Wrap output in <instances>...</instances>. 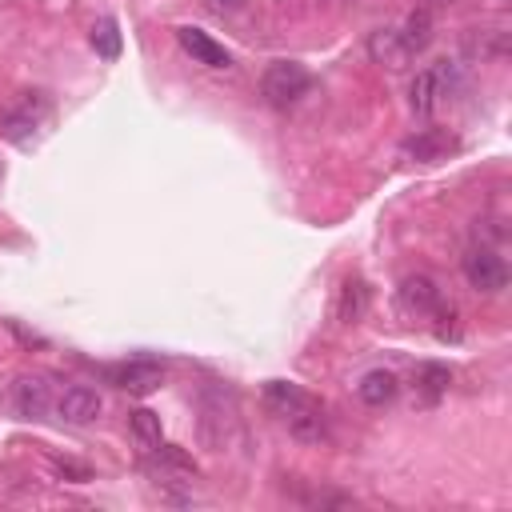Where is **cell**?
<instances>
[{"mask_svg":"<svg viewBox=\"0 0 512 512\" xmlns=\"http://www.w3.org/2000/svg\"><path fill=\"white\" fill-rule=\"evenodd\" d=\"M56 468H60L64 476H76V480H88V468H80V464H72V460H56Z\"/></svg>","mask_w":512,"mask_h":512,"instance_id":"cell-22","label":"cell"},{"mask_svg":"<svg viewBox=\"0 0 512 512\" xmlns=\"http://www.w3.org/2000/svg\"><path fill=\"white\" fill-rule=\"evenodd\" d=\"M364 312H368V284L360 276H348L340 284V296H336V320L356 324V320H364Z\"/></svg>","mask_w":512,"mask_h":512,"instance_id":"cell-12","label":"cell"},{"mask_svg":"<svg viewBox=\"0 0 512 512\" xmlns=\"http://www.w3.org/2000/svg\"><path fill=\"white\" fill-rule=\"evenodd\" d=\"M92 48H96V56H104V60H116V56H120V28H116L112 16L96 20V28H92Z\"/></svg>","mask_w":512,"mask_h":512,"instance_id":"cell-20","label":"cell"},{"mask_svg":"<svg viewBox=\"0 0 512 512\" xmlns=\"http://www.w3.org/2000/svg\"><path fill=\"white\" fill-rule=\"evenodd\" d=\"M264 400H268L280 416H288V412L312 404V396H308L300 384H292V380H268V384H264Z\"/></svg>","mask_w":512,"mask_h":512,"instance_id":"cell-16","label":"cell"},{"mask_svg":"<svg viewBox=\"0 0 512 512\" xmlns=\"http://www.w3.org/2000/svg\"><path fill=\"white\" fill-rule=\"evenodd\" d=\"M176 40H180V48H184L196 64H204V68H228V64H232V52H228L220 40H212L204 28L184 24V28H176Z\"/></svg>","mask_w":512,"mask_h":512,"instance_id":"cell-6","label":"cell"},{"mask_svg":"<svg viewBox=\"0 0 512 512\" xmlns=\"http://www.w3.org/2000/svg\"><path fill=\"white\" fill-rule=\"evenodd\" d=\"M400 32V40H404V48L416 56V52H424L428 44H432V16L424 12V8H416V12H408V20H404V28H396Z\"/></svg>","mask_w":512,"mask_h":512,"instance_id":"cell-17","label":"cell"},{"mask_svg":"<svg viewBox=\"0 0 512 512\" xmlns=\"http://www.w3.org/2000/svg\"><path fill=\"white\" fill-rule=\"evenodd\" d=\"M448 384H452V372H448L444 364L424 360V364L416 368V392H420L424 404H436V400L448 392Z\"/></svg>","mask_w":512,"mask_h":512,"instance_id":"cell-15","label":"cell"},{"mask_svg":"<svg viewBox=\"0 0 512 512\" xmlns=\"http://www.w3.org/2000/svg\"><path fill=\"white\" fill-rule=\"evenodd\" d=\"M440 92H444V76H440V64H432V68H420V72L412 76V84H408V108H412V116H416V120H428V116L436 112V100H440Z\"/></svg>","mask_w":512,"mask_h":512,"instance_id":"cell-7","label":"cell"},{"mask_svg":"<svg viewBox=\"0 0 512 512\" xmlns=\"http://www.w3.org/2000/svg\"><path fill=\"white\" fill-rule=\"evenodd\" d=\"M104 376H108V384H116V388H124L132 396H148V392H156L164 384V364H156V360H128V364L104 368Z\"/></svg>","mask_w":512,"mask_h":512,"instance_id":"cell-4","label":"cell"},{"mask_svg":"<svg viewBox=\"0 0 512 512\" xmlns=\"http://www.w3.org/2000/svg\"><path fill=\"white\" fill-rule=\"evenodd\" d=\"M312 88V72L300 60H272L260 76V96L272 108H292L300 96H308Z\"/></svg>","mask_w":512,"mask_h":512,"instance_id":"cell-1","label":"cell"},{"mask_svg":"<svg viewBox=\"0 0 512 512\" xmlns=\"http://www.w3.org/2000/svg\"><path fill=\"white\" fill-rule=\"evenodd\" d=\"M12 400H16V412H20V416H28V420L44 416V412L52 408V392H48V380H40V376H24V380H16V392H12Z\"/></svg>","mask_w":512,"mask_h":512,"instance_id":"cell-10","label":"cell"},{"mask_svg":"<svg viewBox=\"0 0 512 512\" xmlns=\"http://www.w3.org/2000/svg\"><path fill=\"white\" fill-rule=\"evenodd\" d=\"M368 56H372V64H380V68H388V72H400V68L412 64V52L404 48V40H400L396 28H376V32H368Z\"/></svg>","mask_w":512,"mask_h":512,"instance_id":"cell-9","label":"cell"},{"mask_svg":"<svg viewBox=\"0 0 512 512\" xmlns=\"http://www.w3.org/2000/svg\"><path fill=\"white\" fill-rule=\"evenodd\" d=\"M396 304H400V312L408 320H428L444 304V296H440V288H436L432 276L416 272V276H404V284L396 288Z\"/></svg>","mask_w":512,"mask_h":512,"instance_id":"cell-3","label":"cell"},{"mask_svg":"<svg viewBox=\"0 0 512 512\" xmlns=\"http://www.w3.org/2000/svg\"><path fill=\"white\" fill-rule=\"evenodd\" d=\"M284 420H288V432H292L296 440H304V444H320V440L328 436V420H324V412H320L316 400L304 404V408H296V412H288Z\"/></svg>","mask_w":512,"mask_h":512,"instance_id":"cell-11","label":"cell"},{"mask_svg":"<svg viewBox=\"0 0 512 512\" xmlns=\"http://www.w3.org/2000/svg\"><path fill=\"white\" fill-rule=\"evenodd\" d=\"M36 124H40V116L32 112V100H24L20 108H8L0 116V136L12 140V144H28L32 132H36Z\"/></svg>","mask_w":512,"mask_h":512,"instance_id":"cell-14","label":"cell"},{"mask_svg":"<svg viewBox=\"0 0 512 512\" xmlns=\"http://www.w3.org/2000/svg\"><path fill=\"white\" fill-rule=\"evenodd\" d=\"M448 152H456V136L444 132V128H420L416 136H408L400 144V156L412 160V164H436L444 160Z\"/></svg>","mask_w":512,"mask_h":512,"instance_id":"cell-5","label":"cell"},{"mask_svg":"<svg viewBox=\"0 0 512 512\" xmlns=\"http://www.w3.org/2000/svg\"><path fill=\"white\" fill-rule=\"evenodd\" d=\"M396 392H400V380H396L388 368H372V372H364V380L356 384V396H360L368 408H384Z\"/></svg>","mask_w":512,"mask_h":512,"instance_id":"cell-13","label":"cell"},{"mask_svg":"<svg viewBox=\"0 0 512 512\" xmlns=\"http://www.w3.org/2000/svg\"><path fill=\"white\" fill-rule=\"evenodd\" d=\"M480 36H468V48L480 52V60H504L508 56V32L504 28H476Z\"/></svg>","mask_w":512,"mask_h":512,"instance_id":"cell-18","label":"cell"},{"mask_svg":"<svg viewBox=\"0 0 512 512\" xmlns=\"http://www.w3.org/2000/svg\"><path fill=\"white\" fill-rule=\"evenodd\" d=\"M464 280L476 288V292H500L504 284H508V264H504V256L496 252V248H488V244H476V248H468L464 252Z\"/></svg>","mask_w":512,"mask_h":512,"instance_id":"cell-2","label":"cell"},{"mask_svg":"<svg viewBox=\"0 0 512 512\" xmlns=\"http://www.w3.org/2000/svg\"><path fill=\"white\" fill-rule=\"evenodd\" d=\"M204 4H208L212 12H240L248 0H204Z\"/></svg>","mask_w":512,"mask_h":512,"instance_id":"cell-21","label":"cell"},{"mask_svg":"<svg viewBox=\"0 0 512 512\" xmlns=\"http://www.w3.org/2000/svg\"><path fill=\"white\" fill-rule=\"evenodd\" d=\"M128 428H132V436H136L140 448H156L160 444V416L152 408H136L128 416Z\"/></svg>","mask_w":512,"mask_h":512,"instance_id":"cell-19","label":"cell"},{"mask_svg":"<svg viewBox=\"0 0 512 512\" xmlns=\"http://www.w3.org/2000/svg\"><path fill=\"white\" fill-rule=\"evenodd\" d=\"M436 4H448V0H436Z\"/></svg>","mask_w":512,"mask_h":512,"instance_id":"cell-23","label":"cell"},{"mask_svg":"<svg viewBox=\"0 0 512 512\" xmlns=\"http://www.w3.org/2000/svg\"><path fill=\"white\" fill-rule=\"evenodd\" d=\"M100 408H104V400H100V392L88 388V384H72V388H64V396L56 400V412H60V420H68V424H92V420L100 416Z\"/></svg>","mask_w":512,"mask_h":512,"instance_id":"cell-8","label":"cell"}]
</instances>
